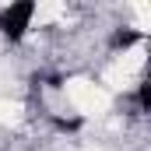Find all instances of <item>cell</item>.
Listing matches in <instances>:
<instances>
[{
    "label": "cell",
    "instance_id": "obj_1",
    "mask_svg": "<svg viewBox=\"0 0 151 151\" xmlns=\"http://www.w3.org/2000/svg\"><path fill=\"white\" fill-rule=\"evenodd\" d=\"M32 18H35V0H18L0 7V35L7 42H21L32 28Z\"/></svg>",
    "mask_w": 151,
    "mask_h": 151
},
{
    "label": "cell",
    "instance_id": "obj_2",
    "mask_svg": "<svg viewBox=\"0 0 151 151\" xmlns=\"http://www.w3.org/2000/svg\"><path fill=\"white\" fill-rule=\"evenodd\" d=\"M141 42H144V32H141V28L119 25V28H113V35H109V49H113V53H127V49H134V46H141Z\"/></svg>",
    "mask_w": 151,
    "mask_h": 151
},
{
    "label": "cell",
    "instance_id": "obj_3",
    "mask_svg": "<svg viewBox=\"0 0 151 151\" xmlns=\"http://www.w3.org/2000/svg\"><path fill=\"white\" fill-rule=\"evenodd\" d=\"M49 123H53L60 134H77V130L84 127V119H81V116H49Z\"/></svg>",
    "mask_w": 151,
    "mask_h": 151
},
{
    "label": "cell",
    "instance_id": "obj_4",
    "mask_svg": "<svg viewBox=\"0 0 151 151\" xmlns=\"http://www.w3.org/2000/svg\"><path fill=\"white\" fill-rule=\"evenodd\" d=\"M130 102H134L137 116L148 113V84H137V88H134V95H130Z\"/></svg>",
    "mask_w": 151,
    "mask_h": 151
}]
</instances>
